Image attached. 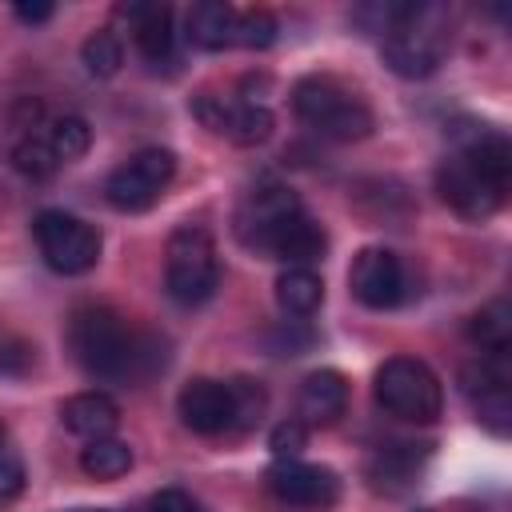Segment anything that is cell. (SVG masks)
Returning <instances> with one entry per match:
<instances>
[{
    "label": "cell",
    "mask_w": 512,
    "mask_h": 512,
    "mask_svg": "<svg viewBox=\"0 0 512 512\" xmlns=\"http://www.w3.org/2000/svg\"><path fill=\"white\" fill-rule=\"evenodd\" d=\"M296 212H304V204H300V196H296L292 188H284V184H260V188L248 192L244 204L236 208V236H240L244 248L268 252L272 236H276Z\"/></svg>",
    "instance_id": "cell-9"
},
{
    "label": "cell",
    "mask_w": 512,
    "mask_h": 512,
    "mask_svg": "<svg viewBox=\"0 0 512 512\" xmlns=\"http://www.w3.org/2000/svg\"><path fill=\"white\" fill-rule=\"evenodd\" d=\"M324 300V280L312 268H284L276 280V304L288 316H312Z\"/></svg>",
    "instance_id": "cell-20"
},
{
    "label": "cell",
    "mask_w": 512,
    "mask_h": 512,
    "mask_svg": "<svg viewBox=\"0 0 512 512\" xmlns=\"http://www.w3.org/2000/svg\"><path fill=\"white\" fill-rule=\"evenodd\" d=\"M348 408V380L336 368H320L300 384V420L304 424H336Z\"/></svg>",
    "instance_id": "cell-16"
},
{
    "label": "cell",
    "mask_w": 512,
    "mask_h": 512,
    "mask_svg": "<svg viewBox=\"0 0 512 512\" xmlns=\"http://www.w3.org/2000/svg\"><path fill=\"white\" fill-rule=\"evenodd\" d=\"M436 16H440L436 8H420V4L384 8V60L396 76L420 80L436 72L448 44Z\"/></svg>",
    "instance_id": "cell-3"
},
{
    "label": "cell",
    "mask_w": 512,
    "mask_h": 512,
    "mask_svg": "<svg viewBox=\"0 0 512 512\" xmlns=\"http://www.w3.org/2000/svg\"><path fill=\"white\" fill-rule=\"evenodd\" d=\"M4 436H8V428H4V420H0V448H4Z\"/></svg>",
    "instance_id": "cell-32"
},
{
    "label": "cell",
    "mask_w": 512,
    "mask_h": 512,
    "mask_svg": "<svg viewBox=\"0 0 512 512\" xmlns=\"http://www.w3.org/2000/svg\"><path fill=\"white\" fill-rule=\"evenodd\" d=\"M376 400L384 412L412 420V424H432L444 408V388L436 372L416 360V356H392L376 372Z\"/></svg>",
    "instance_id": "cell-6"
},
{
    "label": "cell",
    "mask_w": 512,
    "mask_h": 512,
    "mask_svg": "<svg viewBox=\"0 0 512 512\" xmlns=\"http://www.w3.org/2000/svg\"><path fill=\"white\" fill-rule=\"evenodd\" d=\"M80 60H84V68H88L92 76L108 80V76H116V72H120V64H124V48H120V40L104 28V32H92V36L84 40Z\"/></svg>",
    "instance_id": "cell-25"
},
{
    "label": "cell",
    "mask_w": 512,
    "mask_h": 512,
    "mask_svg": "<svg viewBox=\"0 0 512 512\" xmlns=\"http://www.w3.org/2000/svg\"><path fill=\"white\" fill-rule=\"evenodd\" d=\"M512 184V144L504 132H472L448 160L436 168V192L464 220L492 216Z\"/></svg>",
    "instance_id": "cell-2"
},
{
    "label": "cell",
    "mask_w": 512,
    "mask_h": 512,
    "mask_svg": "<svg viewBox=\"0 0 512 512\" xmlns=\"http://www.w3.org/2000/svg\"><path fill=\"white\" fill-rule=\"evenodd\" d=\"M324 248H328L324 228H320L308 212H296V216H292V220L272 236L268 256L284 260L288 268H308V264H316V260L324 256Z\"/></svg>",
    "instance_id": "cell-18"
},
{
    "label": "cell",
    "mask_w": 512,
    "mask_h": 512,
    "mask_svg": "<svg viewBox=\"0 0 512 512\" xmlns=\"http://www.w3.org/2000/svg\"><path fill=\"white\" fill-rule=\"evenodd\" d=\"M12 164L20 176L28 180H48L56 168H60V156L52 152L48 136H24L16 148H12Z\"/></svg>",
    "instance_id": "cell-24"
},
{
    "label": "cell",
    "mask_w": 512,
    "mask_h": 512,
    "mask_svg": "<svg viewBox=\"0 0 512 512\" xmlns=\"http://www.w3.org/2000/svg\"><path fill=\"white\" fill-rule=\"evenodd\" d=\"M24 480H28V472H24V460H20L16 452L0 448V504L16 500V496L24 492Z\"/></svg>",
    "instance_id": "cell-29"
},
{
    "label": "cell",
    "mask_w": 512,
    "mask_h": 512,
    "mask_svg": "<svg viewBox=\"0 0 512 512\" xmlns=\"http://www.w3.org/2000/svg\"><path fill=\"white\" fill-rule=\"evenodd\" d=\"M236 36V8L220 4V0H200L188 8V40L204 52H220L228 48Z\"/></svg>",
    "instance_id": "cell-19"
},
{
    "label": "cell",
    "mask_w": 512,
    "mask_h": 512,
    "mask_svg": "<svg viewBox=\"0 0 512 512\" xmlns=\"http://www.w3.org/2000/svg\"><path fill=\"white\" fill-rule=\"evenodd\" d=\"M228 392H232V432H248V428H256L260 416H264V408H268V392H264V384L240 376V380L228 384Z\"/></svg>",
    "instance_id": "cell-23"
},
{
    "label": "cell",
    "mask_w": 512,
    "mask_h": 512,
    "mask_svg": "<svg viewBox=\"0 0 512 512\" xmlns=\"http://www.w3.org/2000/svg\"><path fill=\"white\" fill-rule=\"evenodd\" d=\"M464 392L472 396L480 420H488L496 432L508 428V384H512V364H508V352H480L468 368H464Z\"/></svg>",
    "instance_id": "cell-12"
},
{
    "label": "cell",
    "mask_w": 512,
    "mask_h": 512,
    "mask_svg": "<svg viewBox=\"0 0 512 512\" xmlns=\"http://www.w3.org/2000/svg\"><path fill=\"white\" fill-rule=\"evenodd\" d=\"M276 16L268 12V8H244V12H236V36H232V44H240V48H268L272 40H276Z\"/></svg>",
    "instance_id": "cell-27"
},
{
    "label": "cell",
    "mask_w": 512,
    "mask_h": 512,
    "mask_svg": "<svg viewBox=\"0 0 512 512\" xmlns=\"http://www.w3.org/2000/svg\"><path fill=\"white\" fill-rule=\"evenodd\" d=\"M116 16L128 20L132 40L144 60L160 64L172 52V8L168 4H120Z\"/></svg>",
    "instance_id": "cell-15"
},
{
    "label": "cell",
    "mask_w": 512,
    "mask_h": 512,
    "mask_svg": "<svg viewBox=\"0 0 512 512\" xmlns=\"http://www.w3.org/2000/svg\"><path fill=\"white\" fill-rule=\"evenodd\" d=\"M32 232H36L44 264L60 276H80V272L96 268V260H100V228L72 216V212L44 208L36 216Z\"/></svg>",
    "instance_id": "cell-7"
},
{
    "label": "cell",
    "mask_w": 512,
    "mask_h": 512,
    "mask_svg": "<svg viewBox=\"0 0 512 512\" xmlns=\"http://www.w3.org/2000/svg\"><path fill=\"white\" fill-rule=\"evenodd\" d=\"M468 336L484 352H508V344H512V308H508V300H492L488 308H480L468 320Z\"/></svg>",
    "instance_id": "cell-21"
},
{
    "label": "cell",
    "mask_w": 512,
    "mask_h": 512,
    "mask_svg": "<svg viewBox=\"0 0 512 512\" xmlns=\"http://www.w3.org/2000/svg\"><path fill=\"white\" fill-rule=\"evenodd\" d=\"M216 284H220V260H216V244H212L208 228H200V224L176 228L168 240V256H164L168 296L184 308H196L216 292Z\"/></svg>",
    "instance_id": "cell-5"
},
{
    "label": "cell",
    "mask_w": 512,
    "mask_h": 512,
    "mask_svg": "<svg viewBox=\"0 0 512 512\" xmlns=\"http://www.w3.org/2000/svg\"><path fill=\"white\" fill-rule=\"evenodd\" d=\"M176 412H180L184 428H192L196 436L232 432V392L224 380H208V376L188 380L176 396Z\"/></svg>",
    "instance_id": "cell-13"
},
{
    "label": "cell",
    "mask_w": 512,
    "mask_h": 512,
    "mask_svg": "<svg viewBox=\"0 0 512 512\" xmlns=\"http://www.w3.org/2000/svg\"><path fill=\"white\" fill-rule=\"evenodd\" d=\"M60 420H64L68 432H76V436H84V440H104V436L116 432L120 408H116V400L104 396V392H76V396H68V400L60 404Z\"/></svg>",
    "instance_id": "cell-17"
},
{
    "label": "cell",
    "mask_w": 512,
    "mask_h": 512,
    "mask_svg": "<svg viewBox=\"0 0 512 512\" xmlns=\"http://www.w3.org/2000/svg\"><path fill=\"white\" fill-rule=\"evenodd\" d=\"M152 512H204L188 492H180V488H164V492H156L152 496Z\"/></svg>",
    "instance_id": "cell-30"
},
{
    "label": "cell",
    "mask_w": 512,
    "mask_h": 512,
    "mask_svg": "<svg viewBox=\"0 0 512 512\" xmlns=\"http://www.w3.org/2000/svg\"><path fill=\"white\" fill-rule=\"evenodd\" d=\"M68 348H72L76 364L92 380H104V384H140L152 372H160L168 360L164 340L156 332H148L100 304L72 312Z\"/></svg>",
    "instance_id": "cell-1"
},
{
    "label": "cell",
    "mask_w": 512,
    "mask_h": 512,
    "mask_svg": "<svg viewBox=\"0 0 512 512\" xmlns=\"http://www.w3.org/2000/svg\"><path fill=\"white\" fill-rule=\"evenodd\" d=\"M80 468L92 476V480H116L132 468V448L116 436H104V440H88V448L80 452Z\"/></svg>",
    "instance_id": "cell-22"
},
{
    "label": "cell",
    "mask_w": 512,
    "mask_h": 512,
    "mask_svg": "<svg viewBox=\"0 0 512 512\" xmlns=\"http://www.w3.org/2000/svg\"><path fill=\"white\" fill-rule=\"evenodd\" d=\"M304 444H308V424L304 420H280L268 436V448L276 452V460H300Z\"/></svg>",
    "instance_id": "cell-28"
},
{
    "label": "cell",
    "mask_w": 512,
    "mask_h": 512,
    "mask_svg": "<svg viewBox=\"0 0 512 512\" xmlns=\"http://www.w3.org/2000/svg\"><path fill=\"white\" fill-rule=\"evenodd\" d=\"M348 284H352V296L364 308H376V312L396 308L400 296H404V264L388 248H360L356 260H352Z\"/></svg>",
    "instance_id": "cell-10"
},
{
    "label": "cell",
    "mask_w": 512,
    "mask_h": 512,
    "mask_svg": "<svg viewBox=\"0 0 512 512\" xmlns=\"http://www.w3.org/2000/svg\"><path fill=\"white\" fill-rule=\"evenodd\" d=\"M48 144H52V152L60 156V164H64V160H76V156L88 152L92 128H88V120H80V116H60V120L48 128Z\"/></svg>",
    "instance_id": "cell-26"
},
{
    "label": "cell",
    "mask_w": 512,
    "mask_h": 512,
    "mask_svg": "<svg viewBox=\"0 0 512 512\" xmlns=\"http://www.w3.org/2000/svg\"><path fill=\"white\" fill-rule=\"evenodd\" d=\"M52 4H16V16L24 20V24H44V20H52Z\"/></svg>",
    "instance_id": "cell-31"
},
{
    "label": "cell",
    "mask_w": 512,
    "mask_h": 512,
    "mask_svg": "<svg viewBox=\"0 0 512 512\" xmlns=\"http://www.w3.org/2000/svg\"><path fill=\"white\" fill-rule=\"evenodd\" d=\"M76 512H100V508H76Z\"/></svg>",
    "instance_id": "cell-33"
},
{
    "label": "cell",
    "mask_w": 512,
    "mask_h": 512,
    "mask_svg": "<svg viewBox=\"0 0 512 512\" xmlns=\"http://www.w3.org/2000/svg\"><path fill=\"white\" fill-rule=\"evenodd\" d=\"M172 176H176V156L168 148H140L108 176L104 196L116 212H144L160 200Z\"/></svg>",
    "instance_id": "cell-8"
},
{
    "label": "cell",
    "mask_w": 512,
    "mask_h": 512,
    "mask_svg": "<svg viewBox=\"0 0 512 512\" xmlns=\"http://www.w3.org/2000/svg\"><path fill=\"white\" fill-rule=\"evenodd\" d=\"M196 116H200L212 132H220V136H228V140H236V144H260V140L272 136V112L260 108L256 100L224 104V100H216V96L204 92V96L196 100Z\"/></svg>",
    "instance_id": "cell-14"
},
{
    "label": "cell",
    "mask_w": 512,
    "mask_h": 512,
    "mask_svg": "<svg viewBox=\"0 0 512 512\" xmlns=\"http://www.w3.org/2000/svg\"><path fill=\"white\" fill-rule=\"evenodd\" d=\"M268 488L284 504L296 508H328L340 500V476L324 464H304V460H276L268 468Z\"/></svg>",
    "instance_id": "cell-11"
},
{
    "label": "cell",
    "mask_w": 512,
    "mask_h": 512,
    "mask_svg": "<svg viewBox=\"0 0 512 512\" xmlns=\"http://www.w3.org/2000/svg\"><path fill=\"white\" fill-rule=\"evenodd\" d=\"M292 108L328 140H364L372 132V108L332 76H304L292 88Z\"/></svg>",
    "instance_id": "cell-4"
}]
</instances>
